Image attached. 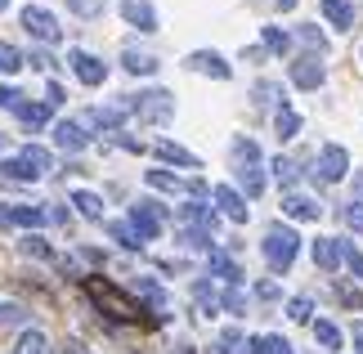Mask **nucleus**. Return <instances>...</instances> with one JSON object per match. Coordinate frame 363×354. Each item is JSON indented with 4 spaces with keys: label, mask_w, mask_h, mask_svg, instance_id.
Masks as SVG:
<instances>
[{
    "label": "nucleus",
    "mask_w": 363,
    "mask_h": 354,
    "mask_svg": "<svg viewBox=\"0 0 363 354\" xmlns=\"http://www.w3.org/2000/svg\"><path fill=\"white\" fill-rule=\"evenodd\" d=\"M260 247H264V260H269L274 274H287L291 260H296V251H301V233L291 229V224H269Z\"/></svg>",
    "instance_id": "f257e3e1"
},
{
    "label": "nucleus",
    "mask_w": 363,
    "mask_h": 354,
    "mask_svg": "<svg viewBox=\"0 0 363 354\" xmlns=\"http://www.w3.org/2000/svg\"><path fill=\"white\" fill-rule=\"evenodd\" d=\"M54 166V157H50V148H40V144H27L23 153H13L9 162H0V175L5 179H18V184H32V179H40Z\"/></svg>",
    "instance_id": "f03ea898"
},
{
    "label": "nucleus",
    "mask_w": 363,
    "mask_h": 354,
    "mask_svg": "<svg viewBox=\"0 0 363 354\" xmlns=\"http://www.w3.org/2000/svg\"><path fill=\"white\" fill-rule=\"evenodd\" d=\"M121 108L139 112V121H148V126H166L175 117V94L171 90H139V94L125 99Z\"/></svg>",
    "instance_id": "7ed1b4c3"
},
{
    "label": "nucleus",
    "mask_w": 363,
    "mask_h": 354,
    "mask_svg": "<svg viewBox=\"0 0 363 354\" xmlns=\"http://www.w3.org/2000/svg\"><path fill=\"white\" fill-rule=\"evenodd\" d=\"M86 292L94 296V305H104V314H113L121 323H135L139 319V309L130 305V296H121L113 282H104V278H86Z\"/></svg>",
    "instance_id": "20e7f679"
},
{
    "label": "nucleus",
    "mask_w": 363,
    "mask_h": 354,
    "mask_svg": "<svg viewBox=\"0 0 363 354\" xmlns=\"http://www.w3.org/2000/svg\"><path fill=\"white\" fill-rule=\"evenodd\" d=\"M350 175V153H345L341 144H323V153H318V166H314V179L323 184H337Z\"/></svg>",
    "instance_id": "39448f33"
},
{
    "label": "nucleus",
    "mask_w": 363,
    "mask_h": 354,
    "mask_svg": "<svg viewBox=\"0 0 363 354\" xmlns=\"http://www.w3.org/2000/svg\"><path fill=\"white\" fill-rule=\"evenodd\" d=\"M18 18H23V27H27V32H32L36 40H45V45H54V40L63 36V27H59V18H54L50 9H40V5H27V9L18 13Z\"/></svg>",
    "instance_id": "423d86ee"
},
{
    "label": "nucleus",
    "mask_w": 363,
    "mask_h": 354,
    "mask_svg": "<svg viewBox=\"0 0 363 354\" xmlns=\"http://www.w3.org/2000/svg\"><path fill=\"white\" fill-rule=\"evenodd\" d=\"M67 63H72V72H77L81 86H104V81H108V63L99 59V54H90V50H72Z\"/></svg>",
    "instance_id": "0eeeda50"
},
{
    "label": "nucleus",
    "mask_w": 363,
    "mask_h": 354,
    "mask_svg": "<svg viewBox=\"0 0 363 354\" xmlns=\"http://www.w3.org/2000/svg\"><path fill=\"white\" fill-rule=\"evenodd\" d=\"M328 81V67L318 54H305V59L291 63V86H301V90H318Z\"/></svg>",
    "instance_id": "6e6552de"
},
{
    "label": "nucleus",
    "mask_w": 363,
    "mask_h": 354,
    "mask_svg": "<svg viewBox=\"0 0 363 354\" xmlns=\"http://www.w3.org/2000/svg\"><path fill=\"white\" fill-rule=\"evenodd\" d=\"M184 67H189V72H202V77H216V81H229L233 77V67L220 59L216 50H193L189 59H184Z\"/></svg>",
    "instance_id": "1a4fd4ad"
},
{
    "label": "nucleus",
    "mask_w": 363,
    "mask_h": 354,
    "mask_svg": "<svg viewBox=\"0 0 363 354\" xmlns=\"http://www.w3.org/2000/svg\"><path fill=\"white\" fill-rule=\"evenodd\" d=\"M125 220L135 224V233L144 238V243H148V238H157V233H162V206H157V202H135V206H130V216H125Z\"/></svg>",
    "instance_id": "9d476101"
},
{
    "label": "nucleus",
    "mask_w": 363,
    "mask_h": 354,
    "mask_svg": "<svg viewBox=\"0 0 363 354\" xmlns=\"http://www.w3.org/2000/svg\"><path fill=\"white\" fill-rule=\"evenodd\" d=\"M211 197H216L220 216H229L233 224H247V220H251V211H247V202H242V193H238V189H229V184H216Z\"/></svg>",
    "instance_id": "9b49d317"
},
{
    "label": "nucleus",
    "mask_w": 363,
    "mask_h": 354,
    "mask_svg": "<svg viewBox=\"0 0 363 354\" xmlns=\"http://www.w3.org/2000/svg\"><path fill=\"white\" fill-rule=\"evenodd\" d=\"M121 18L139 27V32H157V9H152V0H121Z\"/></svg>",
    "instance_id": "f8f14e48"
},
{
    "label": "nucleus",
    "mask_w": 363,
    "mask_h": 354,
    "mask_svg": "<svg viewBox=\"0 0 363 354\" xmlns=\"http://www.w3.org/2000/svg\"><path fill=\"white\" fill-rule=\"evenodd\" d=\"M54 144H59V148H67V153H81V148H86L90 144V131H86V126H81V121H54Z\"/></svg>",
    "instance_id": "ddd939ff"
},
{
    "label": "nucleus",
    "mask_w": 363,
    "mask_h": 354,
    "mask_svg": "<svg viewBox=\"0 0 363 354\" xmlns=\"http://www.w3.org/2000/svg\"><path fill=\"white\" fill-rule=\"evenodd\" d=\"M283 211H287L291 220H305V224H310V220L323 216V202H314L310 193H287L283 197Z\"/></svg>",
    "instance_id": "4468645a"
},
{
    "label": "nucleus",
    "mask_w": 363,
    "mask_h": 354,
    "mask_svg": "<svg viewBox=\"0 0 363 354\" xmlns=\"http://www.w3.org/2000/svg\"><path fill=\"white\" fill-rule=\"evenodd\" d=\"M152 153H157L162 162H171V166H184V171H198V166H202L189 148H179L175 139H157V144H152Z\"/></svg>",
    "instance_id": "2eb2a0df"
},
{
    "label": "nucleus",
    "mask_w": 363,
    "mask_h": 354,
    "mask_svg": "<svg viewBox=\"0 0 363 354\" xmlns=\"http://www.w3.org/2000/svg\"><path fill=\"white\" fill-rule=\"evenodd\" d=\"M323 18L337 27V32H350L354 27V5L350 0H323Z\"/></svg>",
    "instance_id": "dca6fc26"
},
{
    "label": "nucleus",
    "mask_w": 363,
    "mask_h": 354,
    "mask_svg": "<svg viewBox=\"0 0 363 354\" xmlns=\"http://www.w3.org/2000/svg\"><path fill=\"white\" fill-rule=\"evenodd\" d=\"M314 265L323 269V274H332V269L341 265V238H318L314 243Z\"/></svg>",
    "instance_id": "f3484780"
},
{
    "label": "nucleus",
    "mask_w": 363,
    "mask_h": 354,
    "mask_svg": "<svg viewBox=\"0 0 363 354\" xmlns=\"http://www.w3.org/2000/svg\"><path fill=\"white\" fill-rule=\"evenodd\" d=\"M206 265H211V274H216V278H225L229 287H238V282H242V269L233 265L225 251H206Z\"/></svg>",
    "instance_id": "a211bd4d"
},
{
    "label": "nucleus",
    "mask_w": 363,
    "mask_h": 354,
    "mask_svg": "<svg viewBox=\"0 0 363 354\" xmlns=\"http://www.w3.org/2000/svg\"><path fill=\"white\" fill-rule=\"evenodd\" d=\"M274 135L278 139H296L301 135V112L287 108V104H278V112H274Z\"/></svg>",
    "instance_id": "6ab92c4d"
},
{
    "label": "nucleus",
    "mask_w": 363,
    "mask_h": 354,
    "mask_svg": "<svg viewBox=\"0 0 363 354\" xmlns=\"http://www.w3.org/2000/svg\"><path fill=\"white\" fill-rule=\"evenodd\" d=\"M121 67L135 72V77H152V72H157V59L144 54V50H121Z\"/></svg>",
    "instance_id": "aec40b11"
},
{
    "label": "nucleus",
    "mask_w": 363,
    "mask_h": 354,
    "mask_svg": "<svg viewBox=\"0 0 363 354\" xmlns=\"http://www.w3.org/2000/svg\"><path fill=\"white\" fill-rule=\"evenodd\" d=\"M9 354H50V341H45V332H36V328H23Z\"/></svg>",
    "instance_id": "412c9836"
},
{
    "label": "nucleus",
    "mask_w": 363,
    "mask_h": 354,
    "mask_svg": "<svg viewBox=\"0 0 363 354\" xmlns=\"http://www.w3.org/2000/svg\"><path fill=\"white\" fill-rule=\"evenodd\" d=\"M135 292H139V301H144L148 309H166V292H162V282H152V278L139 274V278H135Z\"/></svg>",
    "instance_id": "4be33fe9"
},
{
    "label": "nucleus",
    "mask_w": 363,
    "mask_h": 354,
    "mask_svg": "<svg viewBox=\"0 0 363 354\" xmlns=\"http://www.w3.org/2000/svg\"><path fill=\"white\" fill-rule=\"evenodd\" d=\"M72 206H77V216H86V220H104V202H99V193L77 189V193H72Z\"/></svg>",
    "instance_id": "5701e85b"
},
{
    "label": "nucleus",
    "mask_w": 363,
    "mask_h": 354,
    "mask_svg": "<svg viewBox=\"0 0 363 354\" xmlns=\"http://www.w3.org/2000/svg\"><path fill=\"white\" fill-rule=\"evenodd\" d=\"M310 328H314V341L323 345V350H341V328L332 319H314Z\"/></svg>",
    "instance_id": "b1692460"
},
{
    "label": "nucleus",
    "mask_w": 363,
    "mask_h": 354,
    "mask_svg": "<svg viewBox=\"0 0 363 354\" xmlns=\"http://www.w3.org/2000/svg\"><path fill=\"white\" fill-rule=\"evenodd\" d=\"M13 117H18L27 131H40V126L50 121V104H23L18 112H13Z\"/></svg>",
    "instance_id": "393cba45"
},
{
    "label": "nucleus",
    "mask_w": 363,
    "mask_h": 354,
    "mask_svg": "<svg viewBox=\"0 0 363 354\" xmlns=\"http://www.w3.org/2000/svg\"><path fill=\"white\" fill-rule=\"evenodd\" d=\"M193 296H198V305L206 309V314H216V309L225 305V296H220V292H216V287H211L206 278H202V282H193Z\"/></svg>",
    "instance_id": "a878e982"
},
{
    "label": "nucleus",
    "mask_w": 363,
    "mask_h": 354,
    "mask_svg": "<svg viewBox=\"0 0 363 354\" xmlns=\"http://www.w3.org/2000/svg\"><path fill=\"white\" fill-rule=\"evenodd\" d=\"M251 354H291V341H283V336H256V341H247Z\"/></svg>",
    "instance_id": "bb28decb"
},
{
    "label": "nucleus",
    "mask_w": 363,
    "mask_h": 354,
    "mask_svg": "<svg viewBox=\"0 0 363 354\" xmlns=\"http://www.w3.org/2000/svg\"><path fill=\"white\" fill-rule=\"evenodd\" d=\"M108 233H113L121 247H130V251H135V247H144V238L135 233V224H130V220H113V224H108Z\"/></svg>",
    "instance_id": "cd10ccee"
},
{
    "label": "nucleus",
    "mask_w": 363,
    "mask_h": 354,
    "mask_svg": "<svg viewBox=\"0 0 363 354\" xmlns=\"http://www.w3.org/2000/svg\"><path fill=\"white\" fill-rule=\"evenodd\" d=\"M23 63H27V59H23V50H18V45H9V40H0V72L13 77Z\"/></svg>",
    "instance_id": "c85d7f7f"
},
{
    "label": "nucleus",
    "mask_w": 363,
    "mask_h": 354,
    "mask_svg": "<svg viewBox=\"0 0 363 354\" xmlns=\"http://www.w3.org/2000/svg\"><path fill=\"white\" fill-rule=\"evenodd\" d=\"M287 319L291 323H314V301H310V296H291V301H287Z\"/></svg>",
    "instance_id": "c756f323"
},
{
    "label": "nucleus",
    "mask_w": 363,
    "mask_h": 354,
    "mask_svg": "<svg viewBox=\"0 0 363 354\" xmlns=\"http://www.w3.org/2000/svg\"><path fill=\"white\" fill-rule=\"evenodd\" d=\"M260 40H264V50H269V54H287L291 50V36L283 32V27H264Z\"/></svg>",
    "instance_id": "7c9ffc66"
},
{
    "label": "nucleus",
    "mask_w": 363,
    "mask_h": 354,
    "mask_svg": "<svg viewBox=\"0 0 363 354\" xmlns=\"http://www.w3.org/2000/svg\"><path fill=\"white\" fill-rule=\"evenodd\" d=\"M144 179H148V189H162V193H184L189 189V184H179L171 171H148Z\"/></svg>",
    "instance_id": "2f4dec72"
},
{
    "label": "nucleus",
    "mask_w": 363,
    "mask_h": 354,
    "mask_svg": "<svg viewBox=\"0 0 363 354\" xmlns=\"http://www.w3.org/2000/svg\"><path fill=\"white\" fill-rule=\"evenodd\" d=\"M269 166H274V179L283 184V189H291V184H296V175H301V171H296V162H291V157H274Z\"/></svg>",
    "instance_id": "473e14b6"
},
{
    "label": "nucleus",
    "mask_w": 363,
    "mask_h": 354,
    "mask_svg": "<svg viewBox=\"0 0 363 354\" xmlns=\"http://www.w3.org/2000/svg\"><path fill=\"white\" fill-rule=\"evenodd\" d=\"M238 179H242L247 197H256V193L264 189V171H260V166H238Z\"/></svg>",
    "instance_id": "72a5a7b5"
},
{
    "label": "nucleus",
    "mask_w": 363,
    "mask_h": 354,
    "mask_svg": "<svg viewBox=\"0 0 363 354\" xmlns=\"http://www.w3.org/2000/svg\"><path fill=\"white\" fill-rule=\"evenodd\" d=\"M242 345H247V341H242V332H233V328H229V332L216 341V350H211V354H251V350H242Z\"/></svg>",
    "instance_id": "f704fd0d"
},
{
    "label": "nucleus",
    "mask_w": 363,
    "mask_h": 354,
    "mask_svg": "<svg viewBox=\"0 0 363 354\" xmlns=\"http://www.w3.org/2000/svg\"><path fill=\"white\" fill-rule=\"evenodd\" d=\"M233 157H238V166H260V148L251 139H233Z\"/></svg>",
    "instance_id": "c9c22d12"
},
{
    "label": "nucleus",
    "mask_w": 363,
    "mask_h": 354,
    "mask_svg": "<svg viewBox=\"0 0 363 354\" xmlns=\"http://www.w3.org/2000/svg\"><path fill=\"white\" fill-rule=\"evenodd\" d=\"M18 247L27 251V256H36V260H54V247L45 243V238H36V233H32V238H23Z\"/></svg>",
    "instance_id": "e433bc0d"
},
{
    "label": "nucleus",
    "mask_w": 363,
    "mask_h": 354,
    "mask_svg": "<svg viewBox=\"0 0 363 354\" xmlns=\"http://www.w3.org/2000/svg\"><path fill=\"white\" fill-rule=\"evenodd\" d=\"M301 40H305V45H310L314 54H323V50H328V36H323V32H318V27H314V23H301Z\"/></svg>",
    "instance_id": "4c0bfd02"
},
{
    "label": "nucleus",
    "mask_w": 363,
    "mask_h": 354,
    "mask_svg": "<svg viewBox=\"0 0 363 354\" xmlns=\"http://www.w3.org/2000/svg\"><path fill=\"white\" fill-rule=\"evenodd\" d=\"M104 5H108V0H67V9L81 13V18H99Z\"/></svg>",
    "instance_id": "58836bf2"
},
{
    "label": "nucleus",
    "mask_w": 363,
    "mask_h": 354,
    "mask_svg": "<svg viewBox=\"0 0 363 354\" xmlns=\"http://www.w3.org/2000/svg\"><path fill=\"white\" fill-rule=\"evenodd\" d=\"M341 216H345V224H350L354 233H363V202H359V197H350V202H345Z\"/></svg>",
    "instance_id": "ea45409f"
},
{
    "label": "nucleus",
    "mask_w": 363,
    "mask_h": 354,
    "mask_svg": "<svg viewBox=\"0 0 363 354\" xmlns=\"http://www.w3.org/2000/svg\"><path fill=\"white\" fill-rule=\"evenodd\" d=\"M341 265H345V269H350V274H354V278H363V256H359V251H354L350 243H341Z\"/></svg>",
    "instance_id": "a19ab883"
},
{
    "label": "nucleus",
    "mask_w": 363,
    "mask_h": 354,
    "mask_svg": "<svg viewBox=\"0 0 363 354\" xmlns=\"http://www.w3.org/2000/svg\"><path fill=\"white\" fill-rule=\"evenodd\" d=\"M225 309H229V314H247V296L238 287H229L225 292Z\"/></svg>",
    "instance_id": "79ce46f5"
},
{
    "label": "nucleus",
    "mask_w": 363,
    "mask_h": 354,
    "mask_svg": "<svg viewBox=\"0 0 363 354\" xmlns=\"http://www.w3.org/2000/svg\"><path fill=\"white\" fill-rule=\"evenodd\" d=\"M0 323H27V309L5 301V305H0Z\"/></svg>",
    "instance_id": "37998d69"
},
{
    "label": "nucleus",
    "mask_w": 363,
    "mask_h": 354,
    "mask_svg": "<svg viewBox=\"0 0 363 354\" xmlns=\"http://www.w3.org/2000/svg\"><path fill=\"white\" fill-rule=\"evenodd\" d=\"M0 108H13V112L23 108V99H18V90H13V86H0Z\"/></svg>",
    "instance_id": "c03bdc74"
},
{
    "label": "nucleus",
    "mask_w": 363,
    "mask_h": 354,
    "mask_svg": "<svg viewBox=\"0 0 363 354\" xmlns=\"http://www.w3.org/2000/svg\"><path fill=\"white\" fill-rule=\"evenodd\" d=\"M256 104H278V86L260 81V86H256Z\"/></svg>",
    "instance_id": "a18cd8bd"
},
{
    "label": "nucleus",
    "mask_w": 363,
    "mask_h": 354,
    "mask_svg": "<svg viewBox=\"0 0 363 354\" xmlns=\"http://www.w3.org/2000/svg\"><path fill=\"white\" fill-rule=\"evenodd\" d=\"M337 296H341V305H359V287H350V282H341Z\"/></svg>",
    "instance_id": "49530a36"
},
{
    "label": "nucleus",
    "mask_w": 363,
    "mask_h": 354,
    "mask_svg": "<svg viewBox=\"0 0 363 354\" xmlns=\"http://www.w3.org/2000/svg\"><path fill=\"white\" fill-rule=\"evenodd\" d=\"M256 296L260 301H278V282H256Z\"/></svg>",
    "instance_id": "de8ad7c7"
},
{
    "label": "nucleus",
    "mask_w": 363,
    "mask_h": 354,
    "mask_svg": "<svg viewBox=\"0 0 363 354\" xmlns=\"http://www.w3.org/2000/svg\"><path fill=\"white\" fill-rule=\"evenodd\" d=\"M45 104L59 108V104H63V86H54V81H50V86H45Z\"/></svg>",
    "instance_id": "09e8293b"
},
{
    "label": "nucleus",
    "mask_w": 363,
    "mask_h": 354,
    "mask_svg": "<svg viewBox=\"0 0 363 354\" xmlns=\"http://www.w3.org/2000/svg\"><path fill=\"white\" fill-rule=\"evenodd\" d=\"M59 354H90V350H86V345H81V341H67V345H63Z\"/></svg>",
    "instance_id": "8fccbe9b"
},
{
    "label": "nucleus",
    "mask_w": 363,
    "mask_h": 354,
    "mask_svg": "<svg viewBox=\"0 0 363 354\" xmlns=\"http://www.w3.org/2000/svg\"><path fill=\"white\" fill-rule=\"evenodd\" d=\"M354 350L363 354V319H354Z\"/></svg>",
    "instance_id": "3c124183"
},
{
    "label": "nucleus",
    "mask_w": 363,
    "mask_h": 354,
    "mask_svg": "<svg viewBox=\"0 0 363 354\" xmlns=\"http://www.w3.org/2000/svg\"><path fill=\"white\" fill-rule=\"evenodd\" d=\"M354 197L363 202V171H354Z\"/></svg>",
    "instance_id": "603ef678"
},
{
    "label": "nucleus",
    "mask_w": 363,
    "mask_h": 354,
    "mask_svg": "<svg viewBox=\"0 0 363 354\" xmlns=\"http://www.w3.org/2000/svg\"><path fill=\"white\" fill-rule=\"evenodd\" d=\"M274 5H278V9H296V0H274Z\"/></svg>",
    "instance_id": "864d4df0"
},
{
    "label": "nucleus",
    "mask_w": 363,
    "mask_h": 354,
    "mask_svg": "<svg viewBox=\"0 0 363 354\" xmlns=\"http://www.w3.org/2000/svg\"><path fill=\"white\" fill-rule=\"evenodd\" d=\"M5 5H9V0H0V9H5Z\"/></svg>",
    "instance_id": "5fc2aeb1"
}]
</instances>
